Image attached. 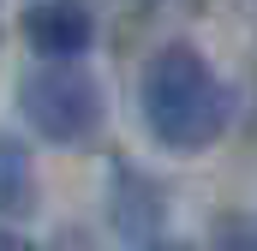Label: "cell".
I'll use <instances>...</instances> for the list:
<instances>
[{
	"label": "cell",
	"mask_w": 257,
	"mask_h": 251,
	"mask_svg": "<svg viewBox=\"0 0 257 251\" xmlns=\"http://www.w3.org/2000/svg\"><path fill=\"white\" fill-rule=\"evenodd\" d=\"M18 114L54 150H90L96 132H102V120H108V96H102V84L78 60L72 66L42 60V66H30L18 78Z\"/></svg>",
	"instance_id": "2"
},
{
	"label": "cell",
	"mask_w": 257,
	"mask_h": 251,
	"mask_svg": "<svg viewBox=\"0 0 257 251\" xmlns=\"http://www.w3.org/2000/svg\"><path fill=\"white\" fill-rule=\"evenodd\" d=\"M209 251H257V221L239 215V209L215 215L209 221Z\"/></svg>",
	"instance_id": "6"
},
{
	"label": "cell",
	"mask_w": 257,
	"mask_h": 251,
	"mask_svg": "<svg viewBox=\"0 0 257 251\" xmlns=\"http://www.w3.org/2000/svg\"><path fill=\"white\" fill-rule=\"evenodd\" d=\"M48 251H96V239H90L84 227H60V233L48 239Z\"/></svg>",
	"instance_id": "7"
},
{
	"label": "cell",
	"mask_w": 257,
	"mask_h": 251,
	"mask_svg": "<svg viewBox=\"0 0 257 251\" xmlns=\"http://www.w3.org/2000/svg\"><path fill=\"white\" fill-rule=\"evenodd\" d=\"M24 42L42 54V60H84L90 42H96V12L90 0H30L24 6Z\"/></svg>",
	"instance_id": "4"
},
{
	"label": "cell",
	"mask_w": 257,
	"mask_h": 251,
	"mask_svg": "<svg viewBox=\"0 0 257 251\" xmlns=\"http://www.w3.org/2000/svg\"><path fill=\"white\" fill-rule=\"evenodd\" d=\"M108 221H114V233L132 239V245H156L162 239V221H168V197L162 186L144 174V168H132V162H114L108 168Z\"/></svg>",
	"instance_id": "3"
},
{
	"label": "cell",
	"mask_w": 257,
	"mask_h": 251,
	"mask_svg": "<svg viewBox=\"0 0 257 251\" xmlns=\"http://www.w3.org/2000/svg\"><path fill=\"white\" fill-rule=\"evenodd\" d=\"M0 24H6V12H0Z\"/></svg>",
	"instance_id": "10"
},
{
	"label": "cell",
	"mask_w": 257,
	"mask_h": 251,
	"mask_svg": "<svg viewBox=\"0 0 257 251\" xmlns=\"http://www.w3.org/2000/svg\"><path fill=\"white\" fill-rule=\"evenodd\" d=\"M36 215V162L18 138L0 132V221H24Z\"/></svg>",
	"instance_id": "5"
},
{
	"label": "cell",
	"mask_w": 257,
	"mask_h": 251,
	"mask_svg": "<svg viewBox=\"0 0 257 251\" xmlns=\"http://www.w3.org/2000/svg\"><path fill=\"white\" fill-rule=\"evenodd\" d=\"M144 251H192V245H180V239H156V245H144Z\"/></svg>",
	"instance_id": "9"
},
{
	"label": "cell",
	"mask_w": 257,
	"mask_h": 251,
	"mask_svg": "<svg viewBox=\"0 0 257 251\" xmlns=\"http://www.w3.org/2000/svg\"><path fill=\"white\" fill-rule=\"evenodd\" d=\"M0 251H36V245H30V239H24V233H12V227H6V221H0Z\"/></svg>",
	"instance_id": "8"
},
{
	"label": "cell",
	"mask_w": 257,
	"mask_h": 251,
	"mask_svg": "<svg viewBox=\"0 0 257 251\" xmlns=\"http://www.w3.org/2000/svg\"><path fill=\"white\" fill-rule=\"evenodd\" d=\"M138 114L150 126V138L174 156L209 150L227 120H233V96L221 84V72L203 60L192 42H162L150 48V60L138 72Z\"/></svg>",
	"instance_id": "1"
}]
</instances>
